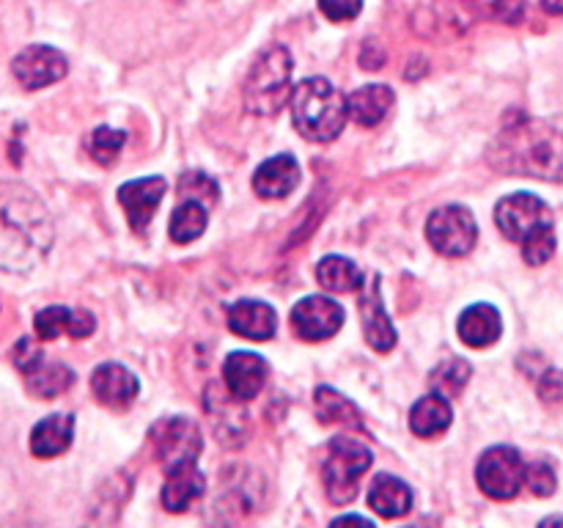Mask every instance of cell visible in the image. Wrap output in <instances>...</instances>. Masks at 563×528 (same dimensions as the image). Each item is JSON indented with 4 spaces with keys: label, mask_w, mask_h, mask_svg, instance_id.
Segmentation results:
<instances>
[{
    "label": "cell",
    "mask_w": 563,
    "mask_h": 528,
    "mask_svg": "<svg viewBox=\"0 0 563 528\" xmlns=\"http://www.w3.org/2000/svg\"><path fill=\"white\" fill-rule=\"evenodd\" d=\"M53 218L20 182H0V273H31L53 248Z\"/></svg>",
    "instance_id": "obj_1"
},
{
    "label": "cell",
    "mask_w": 563,
    "mask_h": 528,
    "mask_svg": "<svg viewBox=\"0 0 563 528\" xmlns=\"http://www.w3.org/2000/svg\"><path fill=\"white\" fill-rule=\"evenodd\" d=\"M489 165L504 174L563 179V119H520L489 146Z\"/></svg>",
    "instance_id": "obj_2"
},
{
    "label": "cell",
    "mask_w": 563,
    "mask_h": 528,
    "mask_svg": "<svg viewBox=\"0 0 563 528\" xmlns=\"http://www.w3.org/2000/svg\"><path fill=\"white\" fill-rule=\"evenodd\" d=\"M291 119L302 138L328 143L344 130L350 119V105L333 82L324 77H311V80H302L291 94Z\"/></svg>",
    "instance_id": "obj_3"
},
{
    "label": "cell",
    "mask_w": 563,
    "mask_h": 528,
    "mask_svg": "<svg viewBox=\"0 0 563 528\" xmlns=\"http://www.w3.org/2000/svg\"><path fill=\"white\" fill-rule=\"evenodd\" d=\"M291 55L284 44H273L258 55L253 64L251 75H247L242 97H245V108L256 116H275L289 99V82H291Z\"/></svg>",
    "instance_id": "obj_4"
},
{
    "label": "cell",
    "mask_w": 563,
    "mask_h": 528,
    "mask_svg": "<svg viewBox=\"0 0 563 528\" xmlns=\"http://www.w3.org/2000/svg\"><path fill=\"white\" fill-rule=\"evenodd\" d=\"M372 468V451L361 440L335 438L330 440L328 460H324V490L335 506L350 504L357 495V482Z\"/></svg>",
    "instance_id": "obj_5"
},
{
    "label": "cell",
    "mask_w": 563,
    "mask_h": 528,
    "mask_svg": "<svg viewBox=\"0 0 563 528\" xmlns=\"http://www.w3.org/2000/svg\"><path fill=\"white\" fill-rule=\"evenodd\" d=\"M528 465L522 454L511 446H493L482 454L476 468V482L489 498L511 501L526 484Z\"/></svg>",
    "instance_id": "obj_6"
},
{
    "label": "cell",
    "mask_w": 563,
    "mask_h": 528,
    "mask_svg": "<svg viewBox=\"0 0 563 528\" xmlns=\"http://www.w3.org/2000/svg\"><path fill=\"white\" fill-rule=\"evenodd\" d=\"M427 237L434 251L443 253V256H467L478 240L476 218H473L471 209L460 207V204L440 207L438 212L429 215Z\"/></svg>",
    "instance_id": "obj_7"
},
{
    "label": "cell",
    "mask_w": 563,
    "mask_h": 528,
    "mask_svg": "<svg viewBox=\"0 0 563 528\" xmlns=\"http://www.w3.org/2000/svg\"><path fill=\"white\" fill-rule=\"evenodd\" d=\"M495 223L504 231L506 240L526 242L544 229H553V212L548 204L533 193H515L506 196L495 209Z\"/></svg>",
    "instance_id": "obj_8"
},
{
    "label": "cell",
    "mask_w": 563,
    "mask_h": 528,
    "mask_svg": "<svg viewBox=\"0 0 563 528\" xmlns=\"http://www.w3.org/2000/svg\"><path fill=\"white\" fill-rule=\"evenodd\" d=\"M152 443L157 451V460L165 468L181 465V462H196L201 454V432L196 424L185 416L163 418L157 427L152 429Z\"/></svg>",
    "instance_id": "obj_9"
},
{
    "label": "cell",
    "mask_w": 563,
    "mask_h": 528,
    "mask_svg": "<svg viewBox=\"0 0 563 528\" xmlns=\"http://www.w3.org/2000/svg\"><path fill=\"white\" fill-rule=\"evenodd\" d=\"M344 324V308L324 295H311L291 308V328L306 341H324Z\"/></svg>",
    "instance_id": "obj_10"
},
{
    "label": "cell",
    "mask_w": 563,
    "mask_h": 528,
    "mask_svg": "<svg viewBox=\"0 0 563 528\" xmlns=\"http://www.w3.org/2000/svg\"><path fill=\"white\" fill-rule=\"evenodd\" d=\"M66 58L60 50L47 47V44H31L11 61V72L20 80L22 88L36 91V88L53 86L66 75Z\"/></svg>",
    "instance_id": "obj_11"
},
{
    "label": "cell",
    "mask_w": 563,
    "mask_h": 528,
    "mask_svg": "<svg viewBox=\"0 0 563 528\" xmlns=\"http://www.w3.org/2000/svg\"><path fill=\"white\" fill-rule=\"evenodd\" d=\"M165 179L159 176H148V179H135L126 182V185L119 187V201L124 207L126 218H130V226L135 234H146L148 223H152L154 212H157L159 201H163Z\"/></svg>",
    "instance_id": "obj_12"
},
{
    "label": "cell",
    "mask_w": 563,
    "mask_h": 528,
    "mask_svg": "<svg viewBox=\"0 0 563 528\" xmlns=\"http://www.w3.org/2000/svg\"><path fill=\"white\" fill-rule=\"evenodd\" d=\"M91 391L99 405L124 410L137 396V377L121 363H102L91 374Z\"/></svg>",
    "instance_id": "obj_13"
},
{
    "label": "cell",
    "mask_w": 563,
    "mask_h": 528,
    "mask_svg": "<svg viewBox=\"0 0 563 528\" xmlns=\"http://www.w3.org/2000/svg\"><path fill=\"white\" fill-rule=\"evenodd\" d=\"M33 328L42 341L58 339L60 333H69L71 339H86L97 328V319L93 314H88L86 308H66V306H47L36 314L33 319Z\"/></svg>",
    "instance_id": "obj_14"
},
{
    "label": "cell",
    "mask_w": 563,
    "mask_h": 528,
    "mask_svg": "<svg viewBox=\"0 0 563 528\" xmlns=\"http://www.w3.org/2000/svg\"><path fill=\"white\" fill-rule=\"evenodd\" d=\"M223 380L231 396L253 399L267 383V361L256 352H231L223 363Z\"/></svg>",
    "instance_id": "obj_15"
},
{
    "label": "cell",
    "mask_w": 563,
    "mask_h": 528,
    "mask_svg": "<svg viewBox=\"0 0 563 528\" xmlns=\"http://www.w3.org/2000/svg\"><path fill=\"white\" fill-rule=\"evenodd\" d=\"M361 317L363 328H366V341L377 352H390L396 346V330L390 322L388 311L383 306V295H379V278L366 284L361 295Z\"/></svg>",
    "instance_id": "obj_16"
},
{
    "label": "cell",
    "mask_w": 563,
    "mask_h": 528,
    "mask_svg": "<svg viewBox=\"0 0 563 528\" xmlns=\"http://www.w3.org/2000/svg\"><path fill=\"white\" fill-rule=\"evenodd\" d=\"M297 185H300V165L291 154H278V157L267 160L253 176V190L269 201L286 198Z\"/></svg>",
    "instance_id": "obj_17"
},
{
    "label": "cell",
    "mask_w": 563,
    "mask_h": 528,
    "mask_svg": "<svg viewBox=\"0 0 563 528\" xmlns=\"http://www.w3.org/2000/svg\"><path fill=\"white\" fill-rule=\"evenodd\" d=\"M229 328L253 341H267L275 336L278 317L262 300H240L229 308Z\"/></svg>",
    "instance_id": "obj_18"
},
{
    "label": "cell",
    "mask_w": 563,
    "mask_h": 528,
    "mask_svg": "<svg viewBox=\"0 0 563 528\" xmlns=\"http://www.w3.org/2000/svg\"><path fill=\"white\" fill-rule=\"evenodd\" d=\"M75 438V418L66 413H55V416L42 418L31 432V454L38 460H53L60 457L71 446Z\"/></svg>",
    "instance_id": "obj_19"
},
{
    "label": "cell",
    "mask_w": 563,
    "mask_h": 528,
    "mask_svg": "<svg viewBox=\"0 0 563 528\" xmlns=\"http://www.w3.org/2000/svg\"><path fill=\"white\" fill-rule=\"evenodd\" d=\"M456 328H460V339L467 346L484 350V346H493L500 339V333H504V319H500L498 308L487 306V302H478V306H471L462 311Z\"/></svg>",
    "instance_id": "obj_20"
},
{
    "label": "cell",
    "mask_w": 563,
    "mask_h": 528,
    "mask_svg": "<svg viewBox=\"0 0 563 528\" xmlns=\"http://www.w3.org/2000/svg\"><path fill=\"white\" fill-rule=\"evenodd\" d=\"M203 495V473L196 462H181L168 468V479L163 487V506L168 512H185L187 506Z\"/></svg>",
    "instance_id": "obj_21"
},
{
    "label": "cell",
    "mask_w": 563,
    "mask_h": 528,
    "mask_svg": "<svg viewBox=\"0 0 563 528\" xmlns=\"http://www.w3.org/2000/svg\"><path fill=\"white\" fill-rule=\"evenodd\" d=\"M368 506H372L379 517H388V520L407 515L412 506L410 484L390 476V473H379L372 482V490H368Z\"/></svg>",
    "instance_id": "obj_22"
},
{
    "label": "cell",
    "mask_w": 563,
    "mask_h": 528,
    "mask_svg": "<svg viewBox=\"0 0 563 528\" xmlns=\"http://www.w3.org/2000/svg\"><path fill=\"white\" fill-rule=\"evenodd\" d=\"M396 97L388 86H363L350 94V119L361 127H377L394 108Z\"/></svg>",
    "instance_id": "obj_23"
},
{
    "label": "cell",
    "mask_w": 563,
    "mask_h": 528,
    "mask_svg": "<svg viewBox=\"0 0 563 528\" xmlns=\"http://www.w3.org/2000/svg\"><path fill=\"white\" fill-rule=\"evenodd\" d=\"M451 418H454V410L449 405V396L429 394L418 399L410 410V429L418 438H434L451 427Z\"/></svg>",
    "instance_id": "obj_24"
},
{
    "label": "cell",
    "mask_w": 563,
    "mask_h": 528,
    "mask_svg": "<svg viewBox=\"0 0 563 528\" xmlns=\"http://www.w3.org/2000/svg\"><path fill=\"white\" fill-rule=\"evenodd\" d=\"M317 278L330 292H355L363 286V273L355 262L344 256H328L319 262Z\"/></svg>",
    "instance_id": "obj_25"
},
{
    "label": "cell",
    "mask_w": 563,
    "mask_h": 528,
    "mask_svg": "<svg viewBox=\"0 0 563 528\" xmlns=\"http://www.w3.org/2000/svg\"><path fill=\"white\" fill-rule=\"evenodd\" d=\"M313 402H317V413L324 424H341V427L355 429L363 427V418L357 413V407L335 388H317Z\"/></svg>",
    "instance_id": "obj_26"
},
{
    "label": "cell",
    "mask_w": 563,
    "mask_h": 528,
    "mask_svg": "<svg viewBox=\"0 0 563 528\" xmlns=\"http://www.w3.org/2000/svg\"><path fill=\"white\" fill-rule=\"evenodd\" d=\"M71 383H75V374L64 363H42L36 372L27 374V388L38 399H53V396L71 388Z\"/></svg>",
    "instance_id": "obj_27"
},
{
    "label": "cell",
    "mask_w": 563,
    "mask_h": 528,
    "mask_svg": "<svg viewBox=\"0 0 563 528\" xmlns=\"http://www.w3.org/2000/svg\"><path fill=\"white\" fill-rule=\"evenodd\" d=\"M203 229H207V207L198 201H185L170 218V240L179 245L198 240Z\"/></svg>",
    "instance_id": "obj_28"
},
{
    "label": "cell",
    "mask_w": 563,
    "mask_h": 528,
    "mask_svg": "<svg viewBox=\"0 0 563 528\" xmlns=\"http://www.w3.org/2000/svg\"><path fill=\"white\" fill-rule=\"evenodd\" d=\"M471 372L473 369L467 361H460V358H454V361H445L443 366L434 369V374H432L434 394L460 396V391L465 388L467 380H471Z\"/></svg>",
    "instance_id": "obj_29"
},
{
    "label": "cell",
    "mask_w": 563,
    "mask_h": 528,
    "mask_svg": "<svg viewBox=\"0 0 563 528\" xmlns=\"http://www.w3.org/2000/svg\"><path fill=\"white\" fill-rule=\"evenodd\" d=\"M124 132L110 130V127H99V130H93L91 138H88V152H91V157L97 160L99 165H110L115 163V157H119V152L124 148Z\"/></svg>",
    "instance_id": "obj_30"
},
{
    "label": "cell",
    "mask_w": 563,
    "mask_h": 528,
    "mask_svg": "<svg viewBox=\"0 0 563 528\" xmlns=\"http://www.w3.org/2000/svg\"><path fill=\"white\" fill-rule=\"evenodd\" d=\"M179 196L185 201H198L203 207H212L220 196V187L207 174H185L179 182Z\"/></svg>",
    "instance_id": "obj_31"
},
{
    "label": "cell",
    "mask_w": 563,
    "mask_h": 528,
    "mask_svg": "<svg viewBox=\"0 0 563 528\" xmlns=\"http://www.w3.org/2000/svg\"><path fill=\"white\" fill-rule=\"evenodd\" d=\"M555 253V234L553 229H544L539 234H533L531 240L522 242V256H526L528 264H544Z\"/></svg>",
    "instance_id": "obj_32"
},
{
    "label": "cell",
    "mask_w": 563,
    "mask_h": 528,
    "mask_svg": "<svg viewBox=\"0 0 563 528\" xmlns=\"http://www.w3.org/2000/svg\"><path fill=\"white\" fill-rule=\"evenodd\" d=\"M526 482H528V487H531V493L539 495V498L555 493V473H553V468H550L548 462H542V460L531 462V465H528Z\"/></svg>",
    "instance_id": "obj_33"
},
{
    "label": "cell",
    "mask_w": 563,
    "mask_h": 528,
    "mask_svg": "<svg viewBox=\"0 0 563 528\" xmlns=\"http://www.w3.org/2000/svg\"><path fill=\"white\" fill-rule=\"evenodd\" d=\"M11 361H14V366L20 369L22 374H31L36 372L38 366H42V350H38V344L33 339H20L14 344V352H11Z\"/></svg>",
    "instance_id": "obj_34"
},
{
    "label": "cell",
    "mask_w": 563,
    "mask_h": 528,
    "mask_svg": "<svg viewBox=\"0 0 563 528\" xmlns=\"http://www.w3.org/2000/svg\"><path fill=\"white\" fill-rule=\"evenodd\" d=\"M319 9L328 20L333 22H346L355 20L363 9V0H319Z\"/></svg>",
    "instance_id": "obj_35"
},
{
    "label": "cell",
    "mask_w": 563,
    "mask_h": 528,
    "mask_svg": "<svg viewBox=\"0 0 563 528\" xmlns=\"http://www.w3.org/2000/svg\"><path fill=\"white\" fill-rule=\"evenodd\" d=\"M539 396L548 405H563V372H555V369L544 372L539 380Z\"/></svg>",
    "instance_id": "obj_36"
},
{
    "label": "cell",
    "mask_w": 563,
    "mask_h": 528,
    "mask_svg": "<svg viewBox=\"0 0 563 528\" xmlns=\"http://www.w3.org/2000/svg\"><path fill=\"white\" fill-rule=\"evenodd\" d=\"M493 14L509 25H517L526 14V0H493Z\"/></svg>",
    "instance_id": "obj_37"
},
{
    "label": "cell",
    "mask_w": 563,
    "mask_h": 528,
    "mask_svg": "<svg viewBox=\"0 0 563 528\" xmlns=\"http://www.w3.org/2000/svg\"><path fill=\"white\" fill-rule=\"evenodd\" d=\"M542 6L550 14H563V0H542Z\"/></svg>",
    "instance_id": "obj_38"
}]
</instances>
